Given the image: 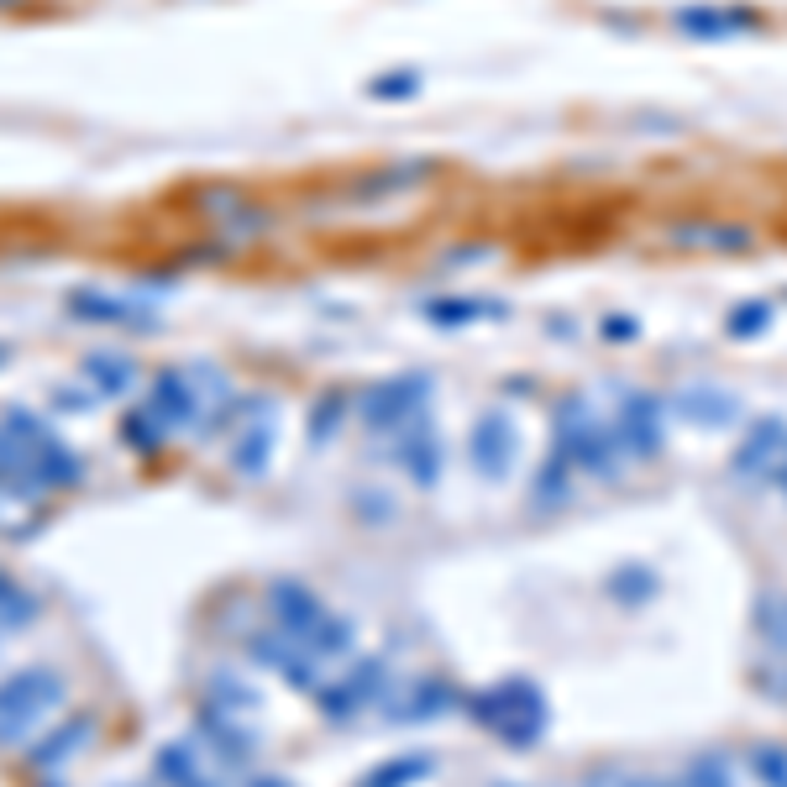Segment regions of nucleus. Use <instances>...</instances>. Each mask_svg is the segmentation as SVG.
<instances>
[{
	"label": "nucleus",
	"instance_id": "obj_1",
	"mask_svg": "<svg viewBox=\"0 0 787 787\" xmlns=\"http://www.w3.org/2000/svg\"><path fill=\"white\" fill-rule=\"evenodd\" d=\"M467 714L478 720V729L499 735V740L515 746V751H530L546 735V720H551L546 694L536 683H525V677H510V683H494L484 694H473L467 698Z\"/></svg>",
	"mask_w": 787,
	"mask_h": 787
},
{
	"label": "nucleus",
	"instance_id": "obj_2",
	"mask_svg": "<svg viewBox=\"0 0 787 787\" xmlns=\"http://www.w3.org/2000/svg\"><path fill=\"white\" fill-rule=\"evenodd\" d=\"M551 452L562 457L573 473H588V478H599V484H614L625 447H620L614 425L594 421L588 404L562 399V404H557V421H551Z\"/></svg>",
	"mask_w": 787,
	"mask_h": 787
},
{
	"label": "nucleus",
	"instance_id": "obj_3",
	"mask_svg": "<svg viewBox=\"0 0 787 787\" xmlns=\"http://www.w3.org/2000/svg\"><path fill=\"white\" fill-rule=\"evenodd\" d=\"M63 703V677L53 666H27L0 683V740H22Z\"/></svg>",
	"mask_w": 787,
	"mask_h": 787
},
{
	"label": "nucleus",
	"instance_id": "obj_4",
	"mask_svg": "<svg viewBox=\"0 0 787 787\" xmlns=\"http://www.w3.org/2000/svg\"><path fill=\"white\" fill-rule=\"evenodd\" d=\"M425 404H430V378L425 373H399V378H384L363 393L358 415H363L367 436H393L410 421H421Z\"/></svg>",
	"mask_w": 787,
	"mask_h": 787
},
{
	"label": "nucleus",
	"instance_id": "obj_5",
	"mask_svg": "<svg viewBox=\"0 0 787 787\" xmlns=\"http://www.w3.org/2000/svg\"><path fill=\"white\" fill-rule=\"evenodd\" d=\"M467 462H473V473H478L484 484H504V478L515 473V462H520V425H515V415H504V410H488V415H478L473 436H467Z\"/></svg>",
	"mask_w": 787,
	"mask_h": 787
},
{
	"label": "nucleus",
	"instance_id": "obj_6",
	"mask_svg": "<svg viewBox=\"0 0 787 787\" xmlns=\"http://www.w3.org/2000/svg\"><path fill=\"white\" fill-rule=\"evenodd\" d=\"M787 462V421L783 415H761L746 436H740V447H735V457H729V467L740 473V478H751V484H761V478H777Z\"/></svg>",
	"mask_w": 787,
	"mask_h": 787
},
{
	"label": "nucleus",
	"instance_id": "obj_7",
	"mask_svg": "<svg viewBox=\"0 0 787 787\" xmlns=\"http://www.w3.org/2000/svg\"><path fill=\"white\" fill-rule=\"evenodd\" d=\"M378 698H389V672H384V662H363V666H352L341 683H326V688H315V703H321V714H332V720H352L358 709L378 703Z\"/></svg>",
	"mask_w": 787,
	"mask_h": 787
},
{
	"label": "nucleus",
	"instance_id": "obj_8",
	"mask_svg": "<svg viewBox=\"0 0 787 787\" xmlns=\"http://www.w3.org/2000/svg\"><path fill=\"white\" fill-rule=\"evenodd\" d=\"M278 447V425H273V404L268 399H252L242 410V425H237V441H232V467L242 478H263L268 473V457Z\"/></svg>",
	"mask_w": 787,
	"mask_h": 787
},
{
	"label": "nucleus",
	"instance_id": "obj_9",
	"mask_svg": "<svg viewBox=\"0 0 787 787\" xmlns=\"http://www.w3.org/2000/svg\"><path fill=\"white\" fill-rule=\"evenodd\" d=\"M614 436L630 457L662 452V399L657 393H625L620 415H614Z\"/></svg>",
	"mask_w": 787,
	"mask_h": 787
},
{
	"label": "nucleus",
	"instance_id": "obj_10",
	"mask_svg": "<svg viewBox=\"0 0 787 787\" xmlns=\"http://www.w3.org/2000/svg\"><path fill=\"white\" fill-rule=\"evenodd\" d=\"M393 462L415 478L421 488H436L441 484V436H436V425L425 421H410L404 430H393Z\"/></svg>",
	"mask_w": 787,
	"mask_h": 787
},
{
	"label": "nucleus",
	"instance_id": "obj_11",
	"mask_svg": "<svg viewBox=\"0 0 787 787\" xmlns=\"http://www.w3.org/2000/svg\"><path fill=\"white\" fill-rule=\"evenodd\" d=\"M268 609H273V625L284 630V636H295V640H304L332 609L321 604L304 583H295V577H278V583H268Z\"/></svg>",
	"mask_w": 787,
	"mask_h": 787
},
{
	"label": "nucleus",
	"instance_id": "obj_12",
	"mask_svg": "<svg viewBox=\"0 0 787 787\" xmlns=\"http://www.w3.org/2000/svg\"><path fill=\"white\" fill-rule=\"evenodd\" d=\"M195 729H200V740H205L226 766H247V761L258 757V740H252V729L242 725V714H226V709H211V703H205V709L195 714Z\"/></svg>",
	"mask_w": 787,
	"mask_h": 787
},
{
	"label": "nucleus",
	"instance_id": "obj_13",
	"mask_svg": "<svg viewBox=\"0 0 787 787\" xmlns=\"http://www.w3.org/2000/svg\"><path fill=\"white\" fill-rule=\"evenodd\" d=\"M252 657L268 666V672H278L284 683L304 688V694H315V688H321V683H315V657H310V651H304L295 636H284V630L252 636Z\"/></svg>",
	"mask_w": 787,
	"mask_h": 787
},
{
	"label": "nucleus",
	"instance_id": "obj_14",
	"mask_svg": "<svg viewBox=\"0 0 787 787\" xmlns=\"http://www.w3.org/2000/svg\"><path fill=\"white\" fill-rule=\"evenodd\" d=\"M457 703V688L441 683V677H421V683H404L393 698H384V714L393 725H421V720H436Z\"/></svg>",
	"mask_w": 787,
	"mask_h": 787
},
{
	"label": "nucleus",
	"instance_id": "obj_15",
	"mask_svg": "<svg viewBox=\"0 0 787 787\" xmlns=\"http://www.w3.org/2000/svg\"><path fill=\"white\" fill-rule=\"evenodd\" d=\"M677 415L688 425H703V430H725V425L740 421V399L725 389H683L677 393Z\"/></svg>",
	"mask_w": 787,
	"mask_h": 787
},
{
	"label": "nucleus",
	"instance_id": "obj_16",
	"mask_svg": "<svg viewBox=\"0 0 787 787\" xmlns=\"http://www.w3.org/2000/svg\"><path fill=\"white\" fill-rule=\"evenodd\" d=\"M68 315L100 321V326H137V332L152 326V315H137V304L111 300V295H100V289H68Z\"/></svg>",
	"mask_w": 787,
	"mask_h": 787
},
{
	"label": "nucleus",
	"instance_id": "obj_17",
	"mask_svg": "<svg viewBox=\"0 0 787 787\" xmlns=\"http://www.w3.org/2000/svg\"><path fill=\"white\" fill-rule=\"evenodd\" d=\"M677 27L688 37H735V32L757 27V16L746 5H688V11H677Z\"/></svg>",
	"mask_w": 787,
	"mask_h": 787
},
{
	"label": "nucleus",
	"instance_id": "obj_18",
	"mask_svg": "<svg viewBox=\"0 0 787 787\" xmlns=\"http://www.w3.org/2000/svg\"><path fill=\"white\" fill-rule=\"evenodd\" d=\"M152 772H158L163 787H215L189 746H158V751H152Z\"/></svg>",
	"mask_w": 787,
	"mask_h": 787
},
{
	"label": "nucleus",
	"instance_id": "obj_19",
	"mask_svg": "<svg viewBox=\"0 0 787 787\" xmlns=\"http://www.w3.org/2000/svg\"><path fill=\"white\" fill-rule=\"evenodd\" d=\"M577 488V473L562 462V457L551 452L546 457V467L536 473V484H530V504H541V510H551V504H567Z\"/></svg>",
	"mask_w": 787,
	"mask_h": 787
},
{
	"label": "nucleus",
	"instance_id": "obj_20",
	"mask_svg": "<svg viewBox=\"0 0 787 787\" xmlns=\"http://www.w3.org/2000/svg\"><path fill=\"white\" fill-rule=\"evenodd\" d=\"M430 766H436L430 751H410V757H393L378 772H367L358 787H410V783H421V777H430Z\"/></svg>",
	"mask_w": 787,
	"mask_h": 787
},
{
	"label": "nucleus",
	"instance_id": "obj_21",
	"mask_svg": "<svg viewBox=\"0 0 787 787\" xmlns=\"http://www.w3.org/2000/svg\"><path fill=\"white\" fill-rule=\"evenodd\" d=\"M90 740V720H74V725H63V729H53L48 740H37L32 746V766H42V772H53L63 757H74L79 746Z\"/></svg>",
	"mask_w": 787,
	"mask_h": 787
},
{
	"label": "nucleus",
	"instance_id": "obj_22",
	"mask_svg": "<svg viewBox=\"0 0 787 787\" xmlns=\"http://www.w3.org/2000/svg\"><path fill=\"white\" fill-rule=\"evenodd\" d=\"M300 646L310 651V657H315V662L347 657V651H352V625H347L341 614H326V620H321V625H315V630H310V636H304Z\"/></svg>",
	"mask_w": 787,
	"mask_h": 787
},
{
	"label": "nucleus",
	"instance_id": "obj_23",
	"mask_svg": "<svg viewBox=\"0 0 787 787\" xmlns=\"http://www.w3.org/2000/svg\"><path fill=\"white\" fill-rule=\"evenodd\" d=\"M504 304L494 300H430L425 304V321H436V326H467V321H488V315H499Z\"/></svg>",
	"mask_w": 787,
	"mask_h": 787
},
{
	"label": "nucleus",
	"instance_id": "obj_24",
	"mask_svg": "<svg viewBox=\"0 0 787 787\" xmlns=\"http://www.w3.org/2000/svg\"><path fill=\"white\" fill-rule=\"evenodd\" d=\"M32 620H37V599H32L16 577L0 573V630H22Z\"/></svg>",
	"mask_w": 787,
	"mask_h": 787
},
{
	"label": "nucleus",
	"instance_id": "obj_25",
	"mask_svg": "<svg viewBox=\"0 0 787 787\" xmlns=\"http://www.w3.org/2000/svg\"><path fill=\"white\" fill-rule=\"evenodd\" d=\"M757 636L787 657V594H761L757 604Z\"/></svg>",
	"mask_w": 787,
	"mask_h": 787
},
{
	"label": "nucleus",
	"instance_id": "obj_26",
	"mask_svg": "<svg viewBox=\"0 0 787 787\" xmlns=\"http://www.w3.org/2000/svg\"><path fill=\"white\" fill-rule=\"evenodd\" d=\"M85 373L100 384V393H126L132 378H137V367L126 363V358H111V352H90V358H85Z\"/></svg>",
	"mask_w": 787,
	"mask_h": 787
},
{
	"label": "nucleus",
	"instance_id": "obj_27",
	"mask_svg": "<svg viewBox=\"0 0 787 787\" xmlns=\"http://www.w3.org/2000/svg\"><path fill=\"white\" fill-rule=\"evenodd\" d=\"M205 703H211V709H226V714H252V709H258V694H252L247 683H237V677L215 672L211 688H205Z\"/></svg>",
	"mask_w": 787,
	"mask_h": 787
},
{
	"label": "nucleus",
	"instance_id": "obj_28",
	"mask_svg": "<svg viewBox=\"0 0 787 787\" xmlns=\"http://www.w3.org/2000/svg\"><path fill=\"white\" fill-rule=\"evenodd\" d=\"M122 436H126L132 452H158V447L168 441V425L158 421L152 410H132V415L122 421Z\"/></svg>",
	"mask_w": 787,
	"mask_h": 787
},
{
	"label": "nucleus",
	"instance_id": "obj_29",
	"mask_svg": "<svg viewBox=\"0 0 787 787\" xmlns=\"http://www.w3.org/2000/svg\"><path fill=\"white\" fill-rule=\"evenodd\" d=\"M609 594H614L625 609H640L651 594H657V573H651V567H625V573L609 577Z\"/></svg>",
	"mask_w": 787,
	"mask_h": 787
},
{
	"label": "nucleus",
	"instance_id": "obj_30",
	"mask_svg": "<svg viewBox=\"0 0 787 787\" xmlns=\"http://www.w3.org/2000/svg\"><path fill=\"white\" fill-rule=\"evenodd\" d=\"M341 415H347V399H341V393L321 399V404L310 410V436H315V441H332L336 425H341Z\"/></svg>",
	"mask_w": 787,
	"mask_h": 787
},
{
	"label": "nucleus",
	"instance_id": "obj_31",
	"mask_svg": "<svg viewBox=\"0 0 787 787\" xmlns=\"http://www.w3.org/2000/svg\"><path fill=\"white\" fill-rule=\"evenodd\" d=\"M772 326V310L761 300H751V304H735V315H729V336H761Z\"/></svg>",
	"mask_w": 787,
	"mask_h": 787
},
{
	"label": "nucleus",
	"instance_id": "obj_32",
	"mask_svg": "<svg viewBox=\"0 0 787 787\" xmlns=\"http://www.w3.org/2000/svg\"><path fill=\"white\" fill-rule=\"evenodd\" d=\"M688 787H735V777L725 772V761H694V772H688Z\"/></svg>",
	"mask_w": 787,
	"mask_h": 787
},
{
	"label": "nucleus",
	"instance_id": "obj_33",
	"mask_svg": "<svg viewBox=\"0 0 787 787\" xmlns=\"http://www.w3.org/2000/svg\"><path fill=\"white\" fill-rule=\"evenodd\" d=\"M421 90V79L410 74V68H399V74H384V79H373V95L378 100H389V95H415Z\"/></svg>",
	"mask_w": 787,
	"mask_h": 787
},
{
	"label": "nucleus",
	"instance_id": "obj_34",
	"mask_svg": "<svg viewBox=\"0 0 787 787\" xmlns=\"http://www.w3.org/2000/svg\"><path fill=\"white\" fill-rule=\"evenodd\" d=\"M751 761L761 766V777H766L772 787H787V757H783V751H757Z\"/></svg>",
	"mask_w": 787,
	"mask_h": 787
},
{
	"label": "nucleus",
	"instance_id": "obj_35",
	"mask_svg": "<svg viewBox=\"0 0 787 787\" xmlns=\"http://www.w3.org/2000/svg\"><path fill=\"white\" fill-rule=\"evenodd\" d=\"M588 787H636V777H620V772H604V777H594Z\"/></svg>",
	"mask_w": 787,
	"mask_h": 787
},
{
	"label": "nucleus",
	"instance_id": "obj_36",
	"mask_svg": "<svg viewBox=\"0 0 787 787\" xmlns=\"http://www.w3.org/2000/svg\"><path fill=\"white\" fill-rule=\"evenodd\" d=\"M247 787H289V783H284V777H252Z\"/></svg>",
	"mask_w": 787,
	"mask_h": 787
},
{
	"label": "nucleus",
	"instance_id": "obj_37",
	"mask_svg": "<svg viewBox=\"0 0 787 787\" xmlns=\"http://www.w3.org/2000/svg\"><path fill=\"white\" fill-rule=\"evenodd\" d=\"M636 787H672V783H657V777H636Z\"/></svg>",
	"mask_w": 787,
	"mask_h": 787
},
{
	"label": "nucleus",
	"instance_id": "obj_38",
	"mask_svg": "<svg viewBox=\"0 0 787 787\" xmlns=\"http://www.w3.org/2000/svg\"><path fill=\"white\" fill-rule=\"evenodd\" d=\"M777 488H783V494H787V462H783V473H777Z\"/></svg>",
	"mask_w": 787,
	"mask_h": 787
}]
</instances>
